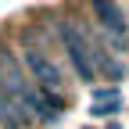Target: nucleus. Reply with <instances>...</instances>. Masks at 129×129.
Segmentation results:
<instances>
[{
  "mask_svg": "<svg viewBox=\"0 0 129 129\" xmlns=\"http://www.w3.org/2000/svg\"><path fill=\"white\" fill-rule=\"evenodd\" d=\"M54 43L61 47L64 61H68V72L79 83H97V68H93V54H90V40H93V22L83 18H57L50 25Z\"/></svg>",
  "mask_w": 129,
  "mask_h": 129,
  "instance_id": "nucleus-1",
  "label": "nucleus"
},
{
  "mask_svg": "<svg viewBox=\"0 0 129 129\" xmlns=\"http://www.w3.org/2000/svg\"><path fill=\"white\" fill-rule=\"evenodd\" d=\"M86 4H90V14H93V29L101 32L108 50L125 57L129 54V14L122 7V0H86Z\"/></svg>",
  "mask_w": 129,
  "mask_h": 129,
  "instance_id": "nucleus-2",
  "label": "nucleus"
},
{
  "mask_svg": "<svg viewBox=\"0 0 129 129\" xmlns=\"http://www.w3.org/2000/svg\"><path fill=\"white\" fill-rule=\"evenodd\" d=\"M104 101H122L118 86H93V104H104Z\"/></svg>",
  "mask_w": 129,
  "mask_h": 129,
  "instance_id": "nucleus-3",
  "label": "nucleus"
},
{
  "mask_svg": "<svg viewBox=\"0 0 129 129\" xmlns=\"http://www.w3.org/2000/svg\"><path fill=\"white\" fill-rule=\"evenodd\" d=\"M118 108H122V101H104V104H93V115H101V118H108V115H115Z\"/></svg>",
  "mask_w": 129,
  "mask_h": 129,
  "instance_id": "nucleus-4",
  "label": "nucleus"
}]
</instances>
